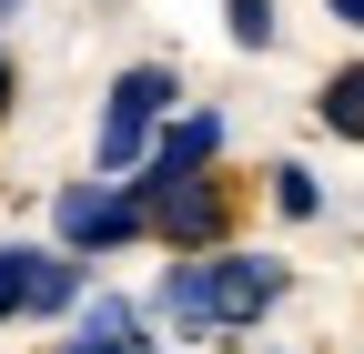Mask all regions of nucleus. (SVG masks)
I'll use <instances>...</instances> for the list:
<instances>
[{
	"mask_svg": "<svg viewBox=\"0 0 364 354\" xmlns=\"http://www.w3.org/2000/svg\"><path fill=\"white\" fill-rule=\"evenodd\" d=\"M284 294V263H253V253H193V263H172L162 274V324L182 334H223V324H253L263 304Z\"/></svg>",
	"mask_w": 364,
	"mask_h": 354,
	"instance_id": "obj_1",
	"label": "nucleus"
},
{
	"mask_svg": "<svg viewBox=\"0 0 364 354\" xmlns=\"http://www.w3.org/2000/svg\"><path fill=\"white\" fill-rule=\"evenodd\" d=\"M51 233L71 253H122V243L152 233V203H142V183H71L51 203Z\"/></svg>",
	"mask_w": 364,
	"mask_h": 354,
	"instance_id": "obj_2",
	"label": "nucleus"
},
{
	"mask_svg": "<svg viewBox=\"0 0 364 354\" xmlns=\"http://www.w3.org/2000/svg\"><path fill=\"white\" fill-rule=\"evenodd\" d=\"M172 61H132L122 81H112V112H102V172H132L152 152V132H162V112H172Z\"/></svg>",
	"mask_w": 364,
	"mask_h": 354,
	"instance_id": "obj_3",
	"label": "nucleus"
},
{
	"mask_svg": "<svg viewBox=\"0 0 364 354\" xmlns=\"http://www.w3.org/2000/svg\"><path fill=\"white\" fill-rule=\"evenodd\" d=\"M142 203H152V233H162L172 253H213V243H223L213 172H142Z\"/></svg>",
	"mask_w": 364,
	"mask_h": 354,
	"instance_id": "obj_4",
	"label": "nucleus"
},
{
	"mask_svg": "<svg viewBox=\"0 0 364 354\" xmlns=\"http://www.w3.org/2000/svg\"><path fill=\"white\" fill-rule=\"evenodd\" d=\"M213 152H223V122H213V112H193L182 132H162V142H152V172H203Z\"/></svg>",
	"mask_w": 364,
	"mask_h": 354,
	"instance_id": "obj_5",
	"label": "nucleus"
},
{
	"mask_svg": "<svg viewBox=\"0 0 364 354\" xmlns=\"http://www.w3.org/2000/svg\"><path fill=\"white\" fill-rule=\"evenodd\" d=\"M41 284H51V253L0 243V324H11V314H31V304H41Z\"/></svg>",
	"mask_w": 364,
	"mask_h": 354,
	"instance_id": "obj_6",
	"label": "nucleus"
},
{
	"mask_svg": "<svg viewBox=\"0 0 364 354\" xmlns=\"http://www.w3.org/2000/svg\"><path fill=\"white\" fill-rule=\"evenodd\" d=\"M314 122L344 132V142H364V61H354V71H334L324 92H314Z\"/></svg>",
	"mask_w": 364,
	"mask_h": 354,
	"instance_id": "obj_7",
	"label": "nucleus"
},
{
	"mask_svg": "<svg viewBox=\"0 0 364 354\" xmlns=\"http://www.w3.org/2000/svg\"><path fill=\"white\" fill-rule=\"evenodd\" d=\"M223 31H233L243 51H273V0H233V11H223Z\"/></svg>",
	"mask_w": 364,
	"mask_h": 354,
	"instance_id": "obj_8",
	"label": "nucleus"
},
{
	"mask_svg": "<svg viewBox=\"0 0 364 354\" xmlns=\"http://www.w3.org/2000/svg\"><path fill=\"white\" fill-rule=\"evenodd\" d=\"M273 203H284V213H294V223H304V213H314V203H324V193H314V183H304V162H273Z\"/></svg>",
	"mask_w": 364,
	"mask_h": 354,
	"instance_id": "obj_9",
	"label": "nucleus"
},
{
	"mask_svg": "<svg viewBox=\"0 0 364 354\" xmlns=\"http://www.w3.org/2000/svg\"><path fill=\"white\" fill-rule=\"evenodd\" d=\"M81 334H102V344L132 334V304H122V294H91V304H81Z\"/></svg>",
	"mask_w": 364,
	"mask_h": 354,
	"instance_id": "obj_10",
	"label": "nucleus"
},
{
	"mask_svg": "<svg viewBox=\"0 0 364 354\" xmlns=\"http://www.w3.org/2000/svg\"><path fill=\"white\" fill-rule=\"evenodd\" d=\"M61 354H152V334H112V344H102V334H71Z\"/></svg>",
	"mask_w": 364,
	"mask_h": 354,
	"instance_id": "obj_11",
	"label": "nucleus"
},
{
	"mask_svg": "<svg viewBox=\"0 0 364 354\" xmlns=\"http://www.w3.org/2000/svg\"><path fill=\"white\" fill-rule=\"evenodd\" d=\"M324 11H334V21H354V31H364V0H324Z\"/></svg>",
	"mask_w": 364,
	"mask_h": 354,
	"instance_id": "obj_12",
	"label": "nucleus"
},
{
	"mask_svg": "<svg viewBox=\"0 0 364 354\" xmlns=\"http://www.w3.org/2000/svg\"><path fill=\"white\" fill-rule=\"evenodd\" d=\"M11 92H21V81H11V51H0V112H11Z\"/></svg>",
	"mask_w": 364,
	"mask_h": 354,
	"instance_id": "obj_13",
	"label": "nucleus"
},
{
	"mask_svg": "<svg viewBox=\"0 0 364 354\" xmlns=\"http://www.w3.org/2000/svg\"><path fill=\"white\" fill-rule=\"evenodd\" d=\"M11 11H21V0H0V21H11Z\"/></svg>",
	"mask_w": 364,
	"mask_h": 354,
	"instance_id": "obj_14",
	"label": "nucleus"
}]
</instances>
